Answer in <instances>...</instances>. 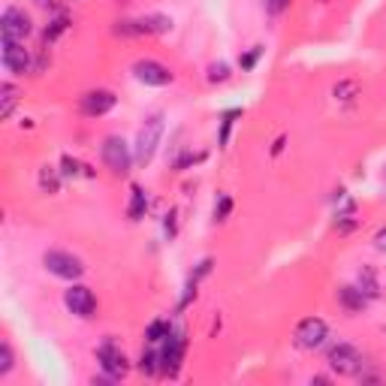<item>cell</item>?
<instances>
[{"label": "cell", "instance_id": "8", "mask_svg": "<svg viewBox=\"0 0 386 386\" xmlns=\"http://www.w3.org/2000/svg\"><path fill=\"white\" fill-rule=\"evenodd\" d=\"M133 76H136V81H142V85H151V88H163V85H169V81L175 79L166 64L151 61V57H145V61H136L133 64Z\"/></svg>", "mask_w": 386, "mask_h": 386}, {"label": "cell", "instance_id": "9", "mask_svg": "<svg viewBox=\"0 0 386 386\" xmlns=\"http://www.w3.org/2000/svg\"><path fill=\"white\" fill-rule=\"evenodd\" d=\"M329 368L338 374H359L363 371V356L353 344H335L329 350Z\"/></svg>", "mask_w": 386, "mask_h": 386}, {"label": "cell", "instance_id": "32", "mask_svg": "<svg viewBox=\"0 0 386 386\" xmlns=\"http://www.w3.org/2000/svg\"><path fill=\"white\" fill-rule=\"evenodd\" d=\"M37 3H39V6H55L57 0H37Z\"/></svg>", "mask_w": 386, "mask_h": 386}, {"label": "cell", "instance_id": "27", "mask_svg": "<svg viewBox=\"0 0 386 386\" xmlns=\"http://www.w3.org/2000/svg\"><path fill=\"white\" fill-rule=\"evenodd\" d=\"M229 79V67L224 61H218V64H211L209 67V81H226Z\"/></svg>", "mask_w": 386, "mask_h": 386}, {"label": "cell", "instance_id": "1", "mask_svg": "<svg viewBox=\"0 0 386 386\" xmlns=\"http://www.w3.org/2000/svg\"><path fill=\"white\" fill-rule=\"evenodd\" d=\"M160 139H163V115L154 112L151 118H145V124L139 127V136H136V163H142V166H148V163L154 160V154H157L160 148Z\"/></svg>", "mask_w": 386, "mask_h": 386}, {"label": "cell", "instance_id": "2", "mask_svg": "<svg viewBox=\"0 0 386 386\" xmlns=\"http://www.w3.org/2000/svg\"><path fill=\"white\" fill-rule=\"evenodd\" d=\"M100 154H103L106 169H109L112 175H127L130 166H133V160H136V154L130 151V145L121 136H106Z\"/></svg>", "mask_w": 386, "mask_h": 386}, {"label": "cell", "instance_id": "16", "mask_svg": "<svg viewBox=\"0 0 386 386\" xmlns=\"http://www.w3.org/2000/svg\"><path fill=\"white\" fill-rule=\"evenodd\" d=\"M15 103H19V91H15L10 81H3V85H0V118L10 121V115H12V109H15Z\"/></svg>", "mask_w": 386, "mask_h": 386}, {"label": "cell", "instance_id": "30", "mask_svg": "<svg viewBox=\"0 0 386 386\" xmlns=\"http://www.w3.org/2000/svg\"><path fill=\"white\" fill-rule=\"evenodd\" d=\"M374 244H377V251H386V226L374 233Z\"/></svg>", "mask_w": 386, "mask_h": 386}, {"label": "cell", "instance_id": "25", "mask_svg": "<svg viewBox=\"0 0 386 386\" xmlns=\"http://www.w3.org/2000/svg\"><path fill=\"white\" fill-rule=\"evenodd\" d=\"M10 371H12V347L3 341L0 344V377H6Z\"/></svg>", "mask_w": 386, "mask_h": 386}, {"label": "cell", "instance_id": "22", "mask_svg": "<svg viewBox=\"0 0 386 386\" xmlns=\"http://www.w3.org/2000/svg\"><path fill=\"white\" fill-rule=\"evenodd\" d=\"M39 187H43L46 193H57V187H61V182H57V172L52 166L39 169Z\"/></svg>", "mask_w": 386, "mask_h": 386}, {"label": "cell", "instance_id": "24", "mask_svg": "<svg viewBox=\"0 0 386 386\" xmlns=\"http://www.w3.org/2000/svg\"><path fill=\"white\" fill-rule=\"evenodd\" d=\"M262 52H266L262 46H253L248 55H242V57H239V67H242V70H253V67H257V61L262 57Z\"/></svg>", "mask_w": 386, "mask_h": 386}, {"label": "cell", "instance_id": "13", "mask_svg": "<svg viewBox=\"0 0 386 386\" xmlns=\"http://www.w3.org/2000/svg\"><path fill=\"white\" fill-rule=\"evenodd\" d=\"M136 28H139V34H166V30H172V19H169V15L154 12V15L139 19Z\"/></svg>", "mask_w": 386, "mask_h": 386}, {"label": "cell", "instance_id": "18", "mask_svg": "<svg viewBox=\"0 0 386 386\" xmlns=\"http://www.w3.org/2000/svg\"><path fill=\"white\" fill-rule=\"evenodd\" d=\"M169 332H172L169 320H154V323H148V329H145V341L148 344H160V341L169 338Z\"/></svg>", "mask_w": 386, "mask_h": 386}, {"label": "cell", "instance_id": "28", "mask_svg": "<svg viewBox=\"0 0 386 386\" xmlns=\"http://www.w3.org/2000/svg\"><path fill=\"white\" fill-rule=\"evenodd\" d=\"M229 211H233V200L224 193V196H220V202L215 205V220H226Z\"/></svg>", "mask_w": 386, "mask_h": 386}, {"label": "cell", "instance_id": "23", "mask_svg": "<svg viewBox=\"0 0 386 386\" xmlns=\"http://www.w3.org/2000/svg\"><path fill=\"white\" fill-rule=\"evenodd\" d=\"M239 118V109H233V112H226L224 115V121H220V148H226V142H229V130H233V121Z\"/></svg>", "mask_w": 386, "mask_h": 386}, {"label": "cell", "instance_id": "17", "mask_svg": "<svg viewBox=\"0 0 386 386\" xmlns=\"http://www.w3.org/2000/svg\"><path fill=\"white\" fill-rule=\"evenodd\" d=\"M359 290L365 293V299H377V296H380V281H377L374 269H363V272H359Z\"/></svg>", "mask_w": 386, "mask_h": 386}, {"label": "cell", "instance_id": "10", "mask_svg": "<svg viewBox=\"0 0 386 386\" xmlns=\"http://www.w3.org/2000/svg\"><path fill=\"white\" fill-rule=\"evenodd\" d=\"M64 305H67L70 314H76V317H91L97 308V299L85 284H73L70 290L64 293Z\"/></svg>", "mask_w": 386, "mask_h": 386}, {"label": "cell", "instance_id": "26", "mask_svg": "<svg viewBox=\"0 0 386 386\" xmlns=\"http://www.w3.org/2000/svg\"><path fill=\"white\" fill-rule=\"evenodd\" d=\"M359 88H356V81H338V85L332 88V94H335V100H350L353 94H356Z\"/></svg>", "mask_w": 386, "mask_h": 386}, {"label": "cell", "instance_id": "7", "mask_svg": "<svg viewBox=\"0 0 386 386\" xmlns=\"http://www.w3.org/2000/svg\"><path fill=\"white\" fill-rule=\"evenodd\" d=\"M184 347H187V344H184V332L182 329H172L166 344H163V350H160V371L163 374H169V377L178 374V368H182V363H184Z\"/></svg>", "mask_w": 386, "mask_h": 386}, {"label": "cell", "instance_id": "14", "mask_svg": "<svg viewBox=\"0 0 386 386\" xmlns=\"http://www.w3.org/2000/svg\"><path fill=\"white\" fill-rule=\"evenodd\" d=\"M148 211V193L142 191V184H133L130 187V205H127V215L130 220H142Z\"/></svg>", "mask_w": 386, "mask_h": 386}, {"label": "cell", "instance_id": "19", "mask_svg": "<svg viewBox=\"0 0 386 386\" xmlns=\"http://www.w3.org/2000/svg\"><path fill=\"white\" fill-rule=\"evenodd\" d=\"M67 28H70V19H67V15H64V12H61V15H55V19L48 21L46 34H43V43H46V46H52L61 34H67Z\"/></svg>", "mask_w": 386, "mask_h": 386}, {"label": "cell", "instance_id": "31", "mask_svg": "<svg viewBox=\"0 0 386 386\" xmlns=\"http://www.w3.org/2000/svg\"><path fill=\"white\" fill-rule=\"evenodd\" d=\"M281 148H284V136H281V139H278V142H275V148H272V154H281Z\"/></svg>", "mask_w": 386, "mask_h": 386}, {"label": "cell", "instance_id": "11", "mask_svg": "<svg viewBox=\"0 0 386 386\" xmlns=\"http://www.w3.org/2000/svg\"><path fill=\"white\" fill-rule=\"evenodd\" d=\"M3 67L12 73V76H24L30 73V52L24 48V43H15V39H3Z\"/></svg>", "mask_w": 386, "mask_h": 386}, {"label": "cell", "instance_id": "4", "mask_svg": "<svg viewBox=\"0 0 386 386\" xmlns=\"http://www.w3.org/2000/svg\"><path fill=\"white\" fill-rule=\"evenodd\" d=\"M293 338H296V347L317 350V347H323L326 338H329V326H326V320H320V317H305L299 326H296Z\"/></svg>", "mask_w": 386, "mask_h": 386}, {"label": "cell", "instance_id": "5", "mask_svg": "<svg viewBox=\"0 0 386 386\" xmlns=\"http://www.w3.org/2000/svg\"><path fill=\"white\" fill-rule=\"evenodd\" d=\"M97 363H100V368L112 377V380H121V377H127V371H130L124 350H121L115 341H103L100 347H97Z\"/></svg>", "mask_w": 386, "mask_h": 386}, {"label": "cell", "instance_id": "15", "mask_svg": "<svg viewBox=\"0 0 386 386\" xmlns=\"http://www.w3.org/2000/svg\"><path fill=\"white\" fill-rule=\"evenodd\" d=\"M338 302L350 311V314H356V311L365 308L368 299H365V293L359 290V287H341V290H338Z\"/></svg>", "mask_w": 386, "mask_h": 386}, {"label": "cell", "instance_id": "12", "mask_svg": "<svg viewBox=\"0 0 386 386\" xmlns=\"http://www.w3.org/2000/svg\"><path fill=\"white\" fill-rule=\"evenodd\" d=\"M115 103H118V97H115L112 91H106V88H97V91H88L85 97H81L79 109L85 115H91V118H100V115L112 112Z\"/></svg>", "mask_w": 386, "mask_h": 386}, {"label": "cell", "instance_id": "6", "mask_svg": "<svg viewBox=\"0 0 386 386\" xmlns=\"http://www.w3.org/2000/svg\"><path fill=\"white\" fill-rule=\"evenodd\" d=\"M30 30H34V24H30V15L24 10H19V6L3 10V19H0V34H3V39L24 43V39L30 37Z\"/></svg>", "mask_w": 386, "mask_h": 386}, {"label": "cell", "instance_id": "29", "mask_svg": "<svg viewBox=\"0 0 386 386\" xmlns=\"http://www.w3.org/2000/svg\"><path fill=\"white\" fill-rule=\"evenodd\" d=\"M287 6H290V0H266V12L269 15H281Z\"/></svg>", "mask_w": 386, "mask_h": 386}, {"label": "cell", "instance_id": "3", "mask_svg": "<svg viewBox=\"0 0 386 386\" xmlns=\"http://www.w3.org/2000/svg\"><path fill=\"white\" fill-rule=\"evenodd\" d=\"M43 266L55 278H64V281H79V278L85 275V262L67 251H48L43 257Z\"/></svg>", "mask_w": 386, "mask_h": 386}, {"label": "cell", "instance_id": "21", "mask_svg": "<svg viewBox=\"0 0 386 386\" xmlns=\"http://www.w3.org/2000/svg\"><path fill=\"white\" fill-rule=\"evenodd\" d=\"M139 371L142 374H157L160 371V350H145L142 359H139Z\"/></svg>", "mask_w": 386, "mask_h": 386}, {"label": "cell", "instance_id": "20", "mask_svg": "<svg viewBox=\"0 0 386 386\" xmlns=\"http://www.w3.org/2000/svg\"><path fill=\"white\" fill-rule=\"evenodd\" d=\"M61 172L67 178H76V175H81V172H85V175H94V172L85 166V163L76 160V157H70V154H64V157H61Z\"/></svg>", "mask_w": 386, "mask_h": 386}]
</instances>
